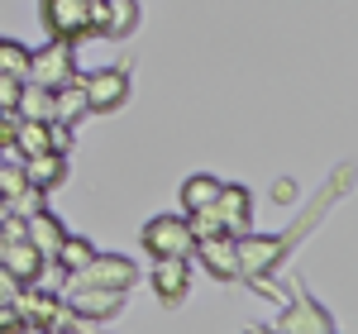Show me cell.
<instances>
[{
  "label": "cell",
  "mask_w": 358,
  "mask_h": 334,
  "mask_svg": "<svg viewBox=\"0 0 358 334\" xmlns=\"http://www.w3.org/2000/svg\"><path fill=\"white\" fill-rule=\"evenodd\" d=\"M20 77H5V72H0V110H15V101H20Z\"/></svg>",
  "instance_id": "26"
},
{
  "label": "cell",
  "mask_w": 358,
  "mask_h": 334,
  "mask_svg": "<svg viewBox=\"0 0 358 334\" xmlns=\"http://www.w3.org/2000/svg\"><path fill=\"white\" fill-rule=\"evenodd\" d=\"M86 86V110L91 115H110L129 101V77L124 67H101V72H86L82 77Z\"/></svg>",
  "instance_id": "4"
},
{
  "label": "cell",
  "mask_w": 358,
  "mask_h": 334,
  "mask_svg": "<svg viewBox=\"0 0 358 334\" xmlns=\"http://www.w3.org/2000/svg\"><path fill=\"white\" fill-rule=\"evenodd\" d=\"M24 167H0V201H10L15 191H24Z\"/></svg>",
  "instance_id": "23"
},
{
  "label": "cell",
  "mask_w": 358,
  "mask_h": 334,
  "mask_svg": "<svg viewBox=\"0 0 358 334\" xmlns=\"http://www.w3.org/2000/svg\"><path fill=\"white\" fill-rule=\"evenodd\" d=\"M0 72L24 82V72H29V48H24V43H15V38H0Z\"/></svg>",
  "instance_id": "21"
},
{
  "label": "cell",
  "mask_w": 358,
  "mask_h": 334,
  "mask_svg": "<svg viewBox=\"0 0 358 334\" xmlns=\"http://www.w3.org/2000/svg\"><path fill=\"white\" fill-rule=\"evenodd\" d=\"M10 148H15L20 158L43 153V148H48V119H20V124H15V139H10Z\"/></svg>",
  "instance_id": "18"
},
{
  "label": "cell",
  "mask_w": 358,
  "mask_h": 334,
  "mask_svg": "<svg viewBox=\"0 0 358 334\" xmlns=\"http://www.w3.org/2000/svg\"><path fill=\"white\" fill-rule=\"evenodd\" d=\"M215 205H220V220H224V234H248L253 229V196L244 187H234V182H220V196H215Z\"/></svg>",
  "instance_id": "11"
},
{
  "label": "cell",
  "mask_w": 358,
  "mask_h": 334,
  "mask_svg": "<svg viewBox=\"0 0 358 334\" xmlns=\"http://www.w3.org/2000/svg\"><path fill=\"white\" fill-rule=\"evenodd\" d=\"M15 115L20 119H53V91L38 82L20 86V101H15Z\"/></svg>",
  "instance_id": "16"
},
{
  "label": "cell",
  "mask_w": 358,
  "mask_h": 334,
  "mask_svg": "<svg viewBox=\"0 0 358 334\" xmlns=\"http://www.w3.org/2000/svg\"><path fill=\"white\" fill-rule=\"evenodd\" d=\"M86 115H91V110H86V86H82V72H77L72 82H62L53 91V119H62V124L77 129Z\"/></svg>",
  "instance_id": "15"
},
{
  "label": "cell",
  "mask_w": 358,
  "mask_h": 334,
  "mask_svg": "<svg viewBox=\"0 0 358 334\" xmlns=\"http://www.w3.org/2000/svg\"><path fill=\"white\" fill-rule=\"evenodd\" d=\"M148 286L163 306H182L187 291H192V263L187 258H153V273H148Z\"/></svg>",
  "instance_id": "8"
},
{
  "label": "cell",
  "mask_w": 358,
  "mask_h": 334,
  "mask_svg": "<svg viewBox=\"0 0 358 334\" xmlns=\"http://www.w3.org/2000/svg\"><path fill=\"white\" fill-rule=\"evenodd\" d=\"M43 24L53 29V38L77 43L91 34V0H43Z\"/></svg>",
  "instance_id": "6"
},
{
  "label": "cell",
  "mask_w": 358,
  "mask_h": 334,
  "mask_svg": "<svg viewBox=\"0 0 358 334\" xmlns=\"http://www.w3.org/2000/svg\"><path fill=\"white\" fill-rule=\"evenodd\" d=\"M220 196V177L215 172H192L187 182H182V210H201V205H210Z\"/></svg>",
  "instance_id": "17"
},
{
  "label": "cell",
  "mask_w": 358,
  "mask_h": 334,
  "mask_svg": "<svg viewBox=\"0 0 358 334\" xmlns=\"http://www.w3.org/2000/svg\"><path fill=\"white\" fill-rule=\"evenodd\" d=\"M48 191H38V187H24V191H15L5 205H10V215H34V210H43L48 201H43Z\"/></svg>",
  "instance_id": "22"
},
{
  "label": "cell",
  "mask_w": 358,
  "mask_h": 334,
  "mask_svg": "<svg viewBox=\"0 0 358 334\" xmlns=\"http://www.w3.org/2000/svg\"><path fill=\"white\" fill-rule=\"evenodd\" d=\"M143 249L153 253V258H192L196 239L192 229H187V215H153V220L143 224Z\"/></svg>",
  "instance_id": "2"
},
{
  "label": "cell",
  "mask_w": 358,
  "mask_h": 334,
  "mask_svg": "<svg viewBox=\"0 0 358 334\" xmlns=\"http://www.w3.org/2000/svg\"><path fill=\"white\" fill-rule=\"evenodd\" d=\"M187 229L192 239H206V234H224V220H220V205H201V210H187Z\"/></svg>",
  "instance_id": "20"
},
{
  "label": "cell",
  "mask_w": 358,
  "mask_h": 334,
  "mask_svg": "<svg viewBox=\"0 0 358 334\" xmlns=\"http://www.w3.org/2000/svg\"><path fill=\"white\" fill-rule=\"evenodd\" d=\"M72 77H77V57H72V43L53 38L48 48L29 53V72H24V82H38V86H48V91H57V86L72 82Z\"/></svg>",
  "instance_id": "3"
},
{
  "label": "cell",
  "mask_w": 358,
  "mask_h": 334,
  "mask_svg": "<svg viewBox=\"0 0 358 334\" xmlns=\"http://www.w3.org/2000/svg\"><path fill=\"white\" fill-rule=\"evenodd\" d=\"M20 167H24V182H29V187H38V191H53V187L67 182V153H53V148H43V153L24 158Z\"/></svg>",
  "instance_id": "13"
},
{
  "label": "cell",
  "mask_w": 358,
  "mask_h": 334,
  "mask_svg": "<svg viewBox=\"0 0 358 334\" xmlns=\"http://www.w3.org/2000/svg\"><path fill=\"white\" fill-rule=\"evenodd\" d=\"M0 268H5L15 282H34V286H38L43 268H48V258L34 249L29 239H10V244H5V253H0Z\"/></svg>",
  "instance_id": "12"
},
{
  "label": "cell",
  "mask_w": 358,
  "mask_h": 334,
  "mask_svg": "<svg viewBox=\"0 0 358 334\" xmlns=\"http://www.w3.org/2000/svg\"><path fill=\"white\" fill-rule=\"evenodd\" d=\"M196 258H201V268L210 273L215 282H234L239 277V253H234V234H206V239H196Z\"/></svg>",
  "instance_id": "9"
},
{
  "label": "cell",
  "mask_w": 358,
  "mask_h": 334,
  "mask_svg": "<svg viewBox=\"0 0 358 334\" xmlns=\"http://www.w3.org/2000/svg\"><path fill=\"white\" fill-rule=\"evenodd\" d=\"M0 334H29L24 315H20L15 306H0Z\"/></svg>",
  "instance_id": "25"
},
{
  "label": "cell",
  "mask_w": 358,
  "mask_h": 334,
  "mask_svg": "<svg viewBox=\"0 0 358 334\" xmlns=\"http://www.w3.org/2000/svg\"><path fill=\"white\" fill-rule=\"evenodd\" d=\"M96 258V249L86 244V239H77V234H67L62 244H57V253H53V263L62 268V273H77V268H86Z\"/></svg>",
  "instance_id": "19"
},
{
  "label": "cell",
  "mask_w": 358,
  "mask_h": 334,
  "mask_svg": "<svg viewBox=\"0 0 358 334\" xmlns=\"http://www.w3.org/2000/svg\"><path fill=\"white\" fill-rule=\"evenodd\" d=\"M62 306L72 310L77 320L86 325H96V320H110L115 310L124 306V291H115V286H67V296H62Z\"/></svg>",
  "instance_id": "5"
},
{
  "label": "cell",
  "mask_w": 358,
  "mask_h": 334,
  "mask_svg": "<svg viewBox=\"0 0 358 334\" xmlns=\"http://www.w3.org/2000/svg\"><path fill=\"white\" fill-rule=\"evenodd\" d=\"M48 148H53V153H72V124L48 119Z\"/></svg>",
  "instance_id": "24"
},
{
  "label": "cell",
  "mask_w": 358,
  "mask_h": 334,
  "mask_svg": "<svg viewBox=\"0 0 358 334\" xmlns=\"http://www.w3.org/2000/svg\"><path fill=\"white\" fill-rule=\"evenodd\" d=\"M138 20V0H91V34L101 38H129Z\"/></svg>",
  "instance_id": "7"
},
{
  "label": "cell",
  "mask_w": 358,
  "mask_h": 334,
  "mask_svg": "<svg viewBox=\"0 0 358 334\" xmlns=\"http://www.w3.org/2000/svg\"><path fill=\"white\" fill-rule=\"evenodd\" d=\"M115 286V291H129L138 282V263L134 258H124V253H101L96 249V258L86 263V268H77V273H67V286Z\"/></svg>",
  "instance_id": "1"
},
{
  "label": "cell",
  "mask_w": 358,
  "mask_h": 334,
  "mask_svg": "<svg viewBox=\"0 0 358 334\" xmlns=\"http://www.w3.org/2000/svg\"><path fill=\"white\" fill-rule=\"evenodd\" d=\"M24 239H29L38 253H43V258H53L57 244L67 239V229H62V224H57V215H48V205H43V210L24 215Z\"/></svg>",
  "instance_id": "14"
},
{
  "label": "cell",
  "mask_w": 358,
  "mask_h": 334,
  "mask_svg": "<svg viewBox=\"0 0 358 334\" xmlns=\"http://www.w3.org/2000/svg\"><path fill=\"white\" fill-rule=\"evenodd\" d=\"M234 253H239V277H244V273L248 277H263L277 258H282V239H277V234H253V229H248V234L234 239Z\"/></svg>",
  "instance_id": "10"
}]
</instances>
